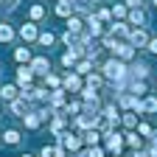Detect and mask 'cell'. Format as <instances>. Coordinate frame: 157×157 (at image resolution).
Instances as JSON below:
<instances>
[{"label":"cell","instance_id":"6da1fadb","mask_svg":"<svg viewBox=\"0 0 157 157\" xmlns=\"http://www.w3.org/2000/svg\"><path fill=\"white\" fill-rule=\"evenodd\" d=\"M104 76L107 78H118V84H121L124 76H126V65L121 59H109V62H104Z\"/></svg>","mask_w":157,"mask_h":157},{"label":"cell","instance_id":"7a4b0ae2","mask_svg":"<svg viewBox=\"0 0 157 157\" xmlns=\"http://www.w3.org/2000/svg\"><path fill=\"white\" fill-rule=\"evenodd\" d=\"M59 146H62V149H70V151H76L78 146H82V140H78V135L65 132V135H59Z\"/></svg>","mask_w":157,"mask_h":157},{"label":"cell","instance_id":"3957f363","mask_svg":"<svg viewBox=\"0 0 157 157\" xmlns=\"http://www.w3.org/2000/svg\"><path fill=\"white\" fill-rule=\"evenodd\" d=\"M104 137H107V149H109L112 154L121 151V146H124V135H118V132H107Z\"/></svg>","mask_w":157,"mask_h":157},{"label":"cell","instance_id":"277c9868","mask_svg":"<svg viewBox=\"0 0 157 157\" xmlns=\"http://www.w3.org/2000/svg\"><path fill=\"white\" fill-rule=\"evenodd\" d=\"M39 157H67L62 146H45L42 151H39Z\"/></svg>","mask_w":157,"mask_h":157},{"label":"cell","instance_id":"5b68a950","mask_svg":"<svg viewBox=\"0 0 157 157\" xmlns=\"http://www.w3.org/2000/svg\"><path fill=\"white\" fill-rule=\"evenodd\" d=\"M31 70H34V73H42V76H48V59H45V56H39V59H34V65H31Z\"/></svg>","mask_w":157,"mask_h":157},{"label":"cell","instance_id":"8992f818","mask_svg":"<svg viewBox=\"0 0 157 157\" xmlns=\"http://www.w3.org/2000/svg\"><path fill=\"white\" fill-rule=\"evenodd\" d=\"M132 45H149V36H146V31H140V28H137V31H132Z\"/></svg>","mask_w":157,"mask_h":157},{"label":"cell","instance_id":"52a82bcc","mask_svg":"<svg viewBox=\"0 0 157 157\" xmlns=\"http://www.w3.org/2000/svg\"><path fill=\"white\" fill-rule=\"evenodd\" d=\"M20 36H23V39H36V28H34V23H25L23 28H20Z\"/></svg>","mask_w":157,"mask_h":157},{"label":"cell","instance_id":"ba28073f","mask_svg":"<svg viewBox=\"0 0 157 157\" xmlns=\"http://www.w3.org/2000/svg\"><path fill=\"white\" fill-rule=\"evenodd\" d=\"M31 76H34L31 67H20V70H17V82H20V84H28V82H31Z\"/></svg>","mask_w":157,"mask_h":157},{"label":"cell","instance_id":"9c48e42d","mask_svg":"<svg viewBox=\"0 0 157 157\" xmlns=\"http://www.w3.org/2000/svg\"><path fill=\"white\" fill-rule=\"evenodd\" d=\"M129 20L135 25H146V14L140 11V9H132V14H129Z\"/></svg>","mask_w":157,"mask_h":157},{"label":"cell","instance_id":"30bf717a","mask_svg":"<svg viewBox=\"0 0 157 157\" xmlns=\"http://www.w3.org/2000/svg\"><path fill=\"white\" fill-rule=\"evenodd\" d=\"M3 140H6L9 146H17V143H20V132H17V129H9V132L3 135Z\"/></svg>","mask_w":157,"mask_h":157},{"label":"cell","instance_id":"8fae6325","mask_svg":"<svg viewBox=\"0 0 157 157\" xmlns=\"http://www.w3.org/2000/svg\"><path fill=\"white\" fill-rule=\"evenodd\" d=\"M115 53H118V56H121V59H132V56H135V51H132V45H118V48H115Z\"/></svg>","mask_w":157,"mask_h":157},{"label":"cell","instance_id":"7c38bea8","mask_svg":"<svg viewBox=\"0 0 157 157\" xmlns=\"http://www.w3.org/2000/svg\"><path fill=\"white\" fill-rule=\"evenodd\" d=\"M11 36H14V31H11L6 23H0V42H9Z\"/></svg>","mask_w":157,"mask_h":157},{"label":"cell","instance_id":"4fadbf2b","mask_svg":"<svg viewBox=\"0 0 157 157\" xmlns=\"http://www.w3.org/2000/svg\"><path fill=\"white\" fill-rule=\"evenodd\" d=\"M14 59H17V62H28V59H31V51L28 48H17L14 51Z\"/></svg>","mask_w":157,"mask_h":157},{"label":"cell","instance_id":"5bb4252c","mask_svg":"<svg viewBox=\"0 0 157 157\" xmlns=\"http://www.w3.org/2000/svg\"><path fill=\"white\" fill-rule=\"evenodd\" d=\"M11 109H14V115H23V112H25V98H14Z\"/></svg>","mask_w":157,"mask_h":157},{"label":"cell","instance_id":"9a60e30c","mask_svg":"<svg viewBox=\"0 0 157 157\" xmlns=\"http://www.w3.org/2000/svg\"><path fill=\"white\" fill-rule=\"evenodd\" d=\"M39 121H42V115H25V126H28V129H36Z\"/></svg>","mask_w":157,"mask_h":157},{"label":"cell","instance_id":"2e32d148","mask_svg":"<svg viewBox=\"0 0 157 157\" xmlns=\"http://www.w3.org/2000/svg\"><path fill=\"white\" fill-rule=\"evenodd\" d=\"M143 112H157V98H154V95L143 101Z\"/></svg>","mask_w":157,"mask_h":157},{"label":"cell","instance_id":"e0dca14e","mask_svg":"<svg viewBox=\"0 0 157 157\" xmlns=\"http://www.w3.org/2000/svg\"><path fill=\"white\" fill-rule=\"evenodd\" d=\"M84 140H87V143H90V146H95V143H98V140H101V135H98V132H95V129H90V132H87V135H84Z\"/></svg>","mask_w":157,"mask_h":157},{"label":"cell","instance_id":"ac0fdd59","mask_svg":"<svg viewBox=\"0 0 157 157\" xmlns=\"http://www.w3.org/2000/svg\"><path fill=\"white\" fill-rule=\"evenodd\" d=\"M87 25H90V34H93V36L101 34V23H98V20H93V17H90V23H87Z\"/></svg>","mask_w":157,"mask_h":157},{"label":"cell","instance_id":"d6986e66","mask_svg":"<svg viewBox=\"0 0 157 157\" xmlns=\"http://www.w3.org/2000/svg\"><path fill=\"white\" fill-rule=\"evenodd\" d=\"M65 84H67L70 90H78V87H82V82H78L76 76H67V78H65Z\"/></svg>","mask_w":157,"mask_h":157},{"label":"cell","instance_id":"ffe728a7","mask_svg":"<svg viewBox=\"0 0 157 157\" xmlns=\"http://www.w3.org/2000/svg\"><path fill=\"white\" fill-rule=\"evenodd\" d=\"M56 14H59V17H70V6H67V3H59V6H56Z\"/></svg>","mask_w":157,"mask_h":157},{"label":"cell","instance_id":"44dd1931","mask_svg":"<svg viewBox=\"0 0 157 157\" xmlns=\"http://www.w3.org/2000/svg\"><path fill=\"white\" fill-rule=\"evenodd\" d=\"M0 95H3V98H14V95H17V90H14L11 84H6L3 90H0Z\"/></svg>","mask_w":157,"mask_h":157},{"label":"cell","instance_id":"7402d4cb","mask_svg":"<svg viewBox=\"0 0 157 157\" xmlns=\"http://www.w3.org/2000/svg\"><path fill=\"white\" fill-rule=\"evenodd\" d=\"M67 25H70V31H82V20H78V17H70Z\"/></svg>","mask_w":157,"mask_h":157},{"label":"cell","instance_id":"603a6c76","mask_svg":"<svg viewBox=\"0 0 157 157\" xmlns=\"http://www.w3.org/2000/svg\"><path fill=\"white\" fill-rule=\"evenodd\" d=\"M39 42L51 48V45H53V34H51V31H48V34H39Z\"/></svg>","mask_w":157,"mask_h":157},{"label":"cell","instance_id":"cb8c5ba5","mask_svg":"<svg viewBox=\"0 0 157 157\" xmlns=\"http://www.w3.org/2000/svg\"><path fill=\"white\" fill-rule=\"evenodd\" d=\"M87 84H90V90H95L98 84H101V76H87Z\"/></svg>","mask_w":157,"mask_h":157},{"label":"cell","instance_id":"d4e9b609","mask_svg":"<svg viewBox=\"0 0 157 157\" xmlns=\"http://www.w3.org/2000/svg\"><path fill=\"white\" fill-rule=\"evenodd\" d=\"M76 70H78V73H90V59H84V62H78V65H76Z\"/></svg>","mask_w":157,"mask_h":157},{"label":"cell","instance_id":"484cf974","mask_svg":"<svg viewBox=\"0 0 157 157\" xmlns=\"http://www.w3.org/2000/svg\"><path fill=\"white\" fill-rule=\"evenodd\" d=\"M42 14H45V9H42V6H31V17H34V20H39Z\"/></svg>","mask_w":157,"mask_h":157},{"label":"cell","instance_id":"4316f807","mask_svg":"<svg viewBox=\"0 0 157 157\" xmlns=\"http://www.w3.org/2000/svg\"><path fill=\"white\" fill-rule=\"evenodd\" d=\"M124 124H126V126H137V118L129 112V115H124Z\"/></svg>","mask_w":157,"mask_h":157},{"label":"cell","instance_id":"83f0119b","mask_svg":"<svg viewBox=\"0 0 157 157\" xmlns=\"http://www.w3.org/2000/svg\"><path fill=\"white\" fill-rule=\"evenodd\" d=\"M126 143L129 146H140V137H137V135H126Z\"/></svg>","mask_w":157,"mask_h":157},{"label":"cell","instance_id":"f1b7e54d","mask_svg":"<svg viewBox=\"0 0 157 157\" xmlns=\"http://www.w3.org/2000/svg\"><path fill=\"white\" fill-rule=\"evenodd\" d=\"M124 14H126V6H115L112 9V17H124Z\"/></svg>","mask_w":157,"mask_h":157},{"label":"cell","instance_id":"f546056e","mask_svg":"<svg viewBox=\"0 0 157 157\" xmlns=\"http://www.w3.org/2000/svg\"><path fill=\"white\" fill-rule=\"evenodd\" d=\"M137 132H140V135H146V137H149V135H151V126H149V124H140V126H137Z\"/></svg>","mask_w":157,"mask_h":157},{"label":"cell","instance_id":"4dcf8cb0","mask_svg":"<svg viewBox=\"0 0 157 157\" xmlns=\"http://www.w3.org/2000/svg\"><path fill=\"white\" fill-rule=\"evenodd\" d=\"M45 82H48V84H51V87H56V84H59V78H56V76H51V73H48V76H45Z\"/></svg>","mask_w":157,"mask_h":157},{"label":"cell","instance_id":"1f68e13d","mask_svg":"<svg viewBox=\"0 0 157 157\" xmlns=\"http://www.w3.org/2000/svg\"><path fill=\"white\" fill-rule=\"evenodd\" d=\"M126 6L129 9H140V0H126Z\"/></svg>","mask_w":157,"mask_h":157},{"label":"cell","instance_id":"d6a6232c","mask_svg":"<svg viewBox=\"0 0 157 157\" xmlns=\"http://www.w3.org/2000/svg\"><path fill=\"white\" fill-rule=\"evenodd\" d=\"M149 51H151V53H157V39H149Z\"/></svg>","mask_w":157,"mask_h":157},{"label":"cell","instance_id":"836d02e7","mask_svg":"<svg viewBox=\"0 0 157 157\" xmlns=\"http://www.w3.org/2000/svg\"><path fill=\"white\" fill-rule=\"evenodd\" d=\"M62 3H67V6H70V3H73V0H62Z\"/></svg>","mask_w":157,"mask_h":157},{"label":"cell","instance_id":"e575fe53","mask_svg":"<svg viewBox=\"0 0 157 157\" xmlns=\"http://www.w3.org/2000/svg\"><path fill=\"white\" fill-rule=\"evenodd\" d=\"M23 157H34V154H23Z\"/></svg>","mask_w":157,"mask_h":157},{"label":"cell","instance_id":"d590c367","mask_svg":"<svg viewBox=\"0 0 157 157\" xmlns=\"http://www.w3.org/2000/svg\"><path fill=\"white\" fill-rule=\"evenodd\" d=\"M0 137H3V132H0Z\"/></svg>","mask_w":157,"mask_h":157}]
</instances>
